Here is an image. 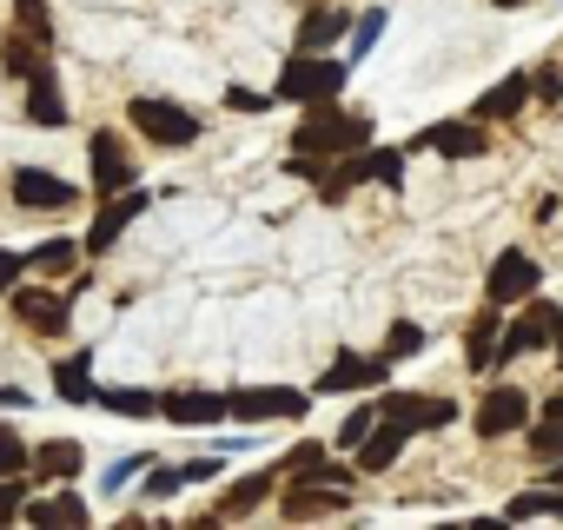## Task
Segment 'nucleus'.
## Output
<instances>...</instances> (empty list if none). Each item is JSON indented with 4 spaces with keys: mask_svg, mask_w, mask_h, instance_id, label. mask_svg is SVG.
I'll return each mask as SVG.
<instances>
[{
    "mask_svg": "<svg viewBox=\"0 0 563 530\" xmlns=\"http://www.w3.org/2000/svg\"><path fill=\"white\" fill-rule=\"evenodd\" d=\"M556 365H563V312H556Z\"/></svg>",
    "mask_w": 563,
    "mask_h": 530,
    "instance_id": "obj_45",
    "label": "nucleus"
},
{
    "mask_svg": "<svg viewBox=\"0 0 563 530\" xmlns=\"http://www.w3.org/2000/svg\"><path fill=\"white\" fill-rule=\"evenodd\" d=\"M530 107V74H504L497 87H484L477 100H471V120H484V126H504V120H517Z\"/></svg>",
    "mask_w": 563,
    "mask_h": 530,
    "instance_id": "obj_18",
    "label": "nucleus"
},
{
    "mask_svg": "<svg viewBox=\"0 0 563 530\" xmlns=\"http://www.w3.org/2000/svg\"><path fill=\"white\" fill-rule=\"evenodd\" d=\"M537 418H556V424H563V391H550V398L537 405Z\"/></svg>",
    "mask_w": 563,
    "mask_h": 530,
    "instance_id": "obj_43",
    "label": "nucleus"
},
{
    "mask_svg": "<svg viewBox=\"0 0 563 530\" xmlns=\"http://www.w3.org/2000/svg\"><path fill=\"white\" fill-rule=\"evenodd\" d=\"M14 27L41 47H54V14H47V0H14Z\"/></svg>",
    "mask_w": 563,
    "mask_h": 530,
    "instance_id": "obj_32",
    "label": "nucleus"
},
{
    "mask_svg": "<svg viewBox=\"0 0 563 530\" xmlns=\"http://www.w3.org/2000/svg\"><path fill=\"white\" fill-rule=\"evenodd\" d=\"M385 27H391V14H385V8L358 14V21H352V34H345V60H365V54L385 41Z\"/></svg>",
    "mask_w": 563,
    "mask_h": 530,
    "instance_id": "obj_31",
    "label": "nucleus"
},
{
    "mask_svg": "<svg viewBox=\"0 0 563 530\" xmlns=\"http://www.w3.org/2000/svg\"><path fill=\"white\" fill-rule=\"evenodd\" d=\"M21 504H27V471L21 477H0V523H14Z\"/></svg>",
    "mask_w": 563,
    "mask_h": 530,
    "instance_id": "obj_38",
    "label": "nucleus"
},
{
    "mask_svg": "<svg viewBox=\"0 0 563 530\" xmlns=\"http://www.w3.org/2000/svg\"><path fill=\"white\" fill-rule=\"evenodd\" d=\"M21 471H34V444L0 424V477H21Z\"/></svg>",
    "mask_w": 563,
    "mask_h": 530,
    "instance_id": "obj_33",
    "label": "nucleus"
},
{
    "mask_svg": "<svg viewBox=\"0 0 563 530\" xmlns=\"http://www.w3.org/2000/svg\"><path fill=\"white\" fill-rule=\"evenodd\" d=\"M523 444H530L537 464H550V457H563V424H556V418H537V431L523 424Z\"/></svg>",
    "mask_w": 563,
    "mask_h": 530,
    "instance_id": "obj_35",
    "label": "nucleus"
},
{
    "mask_svg": "<svg viewBox=\"0 0 563 530\" xmlns=\"http://www.w3.org/2000/svg\"><path fill=\"white\" fill-rule=\"evenodd\" d=\"M140 477H146L140 490H146L153 504H166V497H179V490H186V484H179V464H159V457H153V464H146Z\"/></svg>",
    "mask_w": 563,
    "mask_h": 530,
    "instance_id": "obj_36",
    "label": "nucleus"
},
{
    "mask_svg": "<svg viewBox=\"0 0 563 530\" xmlns=\"http://www.w3.org/2000/svg\"><path fill=\"white\" fill-rule=\"evenodd\" d=\"M21 273H27V252H8V245H0V299L21 286Z\"/></svg>",
    "mask_w": 563,
    "mask_h": 530,
    "instance_id": "obj_40",
    "label": "nucleus"
},
{
    "mask_svg": "<svg viewBox=\"0 0 563 530\" xmlns=\"http://www.w3.org/2000/svg\"><path fill=\"white\" fill-rule=\"evenodd\" d=\"M497 339H504V306H484V312L464 325V358H471V372H497Z\"/></svg>",
    "mask_w": 563,
    "mask_h": 530,
    "instance_id": "obj_24",
    "label": "nucleus"
},
{
    "mask_svg": "<svg viewBox=\"0 0 563 530\" xmlns=\"http://www.w3.org/2000/svg\"><path fill=\"white\" fill-rule=\"evenodd\" d=\"M537 286H543V265L523 245H504L490 258V273H484V306H523Z\"/></svg>",
    "mask_w": 563,
    "mask_h": 530,
    "instance_id": "obj_7",
    "label": "nucleus"
},
{
    "mask_svg": "<svg viewBox=\"0 0 563 530\" xmlns=\"http://www.w3.org/2000/svg\"><path fill=\"white\" fill-rule=\"evenodd\" d=\"M405 444H411V431H405V424H391V418H378V424L365 431V444L352 451L358 477H378V471H391V464L405 457Z\"/></svg>",
    "mask_w": 563,
    "mask_h": 530,
    "instance_id": "obj_19",
    "label": "nucleus"
},
{
    "mask_svg": "<svg viewBox=\"0 0 563 530\" xmlns=\"http://www.w3.org/2000/svg\"><path fill=\"white\" fill-rule=\"evenodd\" d=\"M159 418L179 424V431H212L225 418V391H206V385H179V391H159Z\"/></svg>",
    "mask_w": 563,
    "mask_h": 530,
    "instance_id": "obj_17",
    "label": "nucleus"
},
{
    "mask_svg": "<svg viewBox=\"0 0 563 530\" xmlns=\"http://www.w3.org/2000/svg\"><path fill=\"white\" fill-rule=\"evenodd\" d=\"M556 312H563V306H550L543 292H530V299L517 306V319L504 325V339H497V372H504V365H517L523 352L556 345Z\"/></svg>",
    "mask_w": 563,
    "mask_h": 530,
    "instance_id": "obj_5",
    "label": "nucleus"
},
{
    "mask_svg": "<svg viewBox=\"0 0 563 530\" xmlns=\"http://www.w3.org/2000/svg\"><path fill=\"white\" fill-rule=\"evenodd\" d=\"M504 517H510V523H530V517H556V523H563V484H543V490H517V497L504 504Z\"/></svg>",
    "mask_w": 563,
    "mask_h": 530,
    "instance_id": "obj_28",
    "label": "nucleus"
},
{
    "mask_svg": "<svg viewBox=\"0 0 563 530\" xmlns=\"http://www.w3.org/2000/svg\"><path fill=\"white\" fill-rule=\"evenodd\" d=\"M278 484H286V477H278V464H258V471H245L199 523H232V517H252V510H265L272 497H278Z\"/></svg>",
    "mask_w": 563,
    "mask_h": 530,
    "instance_id": "obj_15",
    "label": "nucleus"
},
{
    "mask_svg": "<svg viewBox=\"0 0 563 530\" xmlns=\"http://www.w3.org/2000/svg\"><path fill=\"white\" fill-rule=\"evenodd\" d=\"M54 60V47H41V41H27L21 27L14 34H0V74H14V80H27L34 67H47Z\"/></svg>",
    "mask_w": 563,
    "mask_h": 530,
    "instance_id": "obj_26",
    "label": "nucleus"
},
{
    "mask_svg": "<svg viewBox=\"0 0 563 530\" xmlns=\"http://www.w3.org/2000/svg\"><path fill=\"white\" fill-rule=\"evenodd\" d=\"M54 391H60L67 405H93V398H100V385H93V352H67V358L54 365Z\"/></svg>",
    "mask_w": 563,
    "mask_h": 530,
    "instance_id": "obj_25",
    "label": "nucleus"
},
{
    "mask_svg": "<svg viewBox=\"0 0 563 530\" xmlns=\"http://www.w3.org/2000/svg\"><path fill=\"white\" fill-rule=\"evenodd\" d=\"M530 424V391L523 385H490L484 398H477V411H471V431L477 438H510V431H523Z\"/></svg>",
    "mask_w": 563,
    "mask_h": 530,
    "instance_id": "obj_14",
    "label": "nucleus"
},
{
    "mask_svg": "<svg viewBox=\"0 0 563 530\" xmlns=\"http://www.w3.org/2000/svg\"><path fill=\"white\" fill-rule=\"evenodd\" d=\"M306 391H292V385H239V391H225V418H239V424H265V418H306Z\"/></svg>",
    "mask_w": 563,
    "mask_h": 530,
    "instance_id": "obj_8",
    "label": "nucleus"
},
{
    "mask_svg": "<svg viewBox=\"0 0 563 530\" xmlns=\"http://www.w3.org/2000/svg\"><path fill=\"white\" fill-rule=\"evenodd\" d=\"M345 34H352V14L345 8H332V0H306V14H299V47H345Z\"/></svg>",
    "mask_w": 563,
    "mask_h": 530,
    "instance_id": "obj_21",
    "label": "nucleus"
},
{
    "mask_svg": "<svg viewBox=\"0 0 563 530\" xmlns=\"http://www.w3.org/2000/svg\"><path fill=\"white\" fill-rule=\"evenodd\" d=\"M80 471H87V451H80L74 438H47V444L34 451V471H27V477H34V484H74Z\"/></svg>",
    "mask_w": 563,
    "mask_h": 530,
    "instance_id": "obj_23",
    "label": "nucleus"
},
{
    "mask_svg": "<svg viewBox=\"0 0 563 530\" xmlns=\"http://www.w3.org/2000/svg\"><path fill=\"white\" fill-rule=\"evenodd\" d=\"M272 504H278V517H286V523H312V517H345V510H352V490H332V484L286 477Z\"/></svg>",
    "mask_w": 563,
    "mask_h": 530,
    "instance_id": "obj_13",
    "label": "nucleus"
},
{
    "mask_svg": "<svg viewBox=\"0 0 563 530\" xmlns=\"http://www.w3.org/2000/svg\"><path fill=\"white\" fill-rule=\"evenodd\" d=\"M372 140H378V113L345 107V100H319L292 126V153H312V159H345V153H358Z\"/></svg>",
    "mask_w": 563,
    "mask_h": 530,
    "instance_id": "obj_1",
    "label": "nucleus"
},
{
    "mask_svg": "<svg viewBox=\"0 0 563 530\" xmlns=\"http://www.w3.org/2000/svg\"><path fill=\"white\" fill-rule=\"evenodd\" d=\"M372 424H378V391H372V398H365V405H352V418H345V424H339V451H358V444H365V431H372Z\"/></svg>",
    "mask_w": 563,
    "mask_h": 530,
    "instance_id": "obj_34",
    "label": "nucleus"
},
{
    "mask_svg": "<svg viewBox=\"0 0 563 530\" xmlns=\"http://www.w3.org/2000/svg\"><path fill=\"white\" fill-rule=\"evenodd\" d=\"M67 120H74V113H67V93H60L54 60H47V67L27 74V126H67Z\"/></svg>",
    "mask_w": 563,
    "mask_h": 530,
    "instance_id": "obj_22",
    "label": "nucleus"
},
{
    "mask_svg": "<svg viewBox=\"0 0 563 530\" xmlns=\"http://www.w3.org/2000/svg\"><path fill=\"white\" fill-rule=\"evenodd\" d=\"M8 312L34 339H67L74 332V292H54V286H14L8 292Z\"/></svg>",
    "mask_w": 563,
    "mask_h": 530,
    "instance_id": "obj_6",
    "label": "nucleus"
},
{
    "mask_svg": "<svg viewBox=\"0 0 563 530\" xmlns=\"http://www.w3.org/2000/svg\"><path fill=\"white\" fill-rule=\"evenodd\" d=\"M378 418H391V424H405L411 438L418 431H451L457 424V405L451 398H431V391H378Z\"/></svg>",
    "mask_w": 563,
    "mask_h": 530,
    "instance_id": "obj_11",
    "label": "nucleus"
},
{
    "mask_svg": "<svg viewBox=\"0 0 563 530\" xmlns=\"http://www.w3.org/2000/svg\"><path fill=\"white\" fill-rule=\"evenodd\" d=\"M87 166H93V192H100V199H113V192L140 186L133 146H126V133H113V126H100V133L87 140Z\"/></svg>",
    "mask_w": 563,
    "mask_h": 530,
    "instance_id": "obj_9",
    "label": "nucleus"
},
{
    "mask_svg": "<svg viewBox=\"0 0 563 530\" xmlns=\"http://www.w3.org/2000/svg\"><path fill=\"white\" fill-rule=\"evenodd\" d=\"M391 378V358L385 352H332V365L319 372V391H385Z\"/></svg>",
    "mask_w": 563,
    "mask_h": 530,
    "instance_id": "obj_16",
    "label": "nucleus"
},
{
    "mask_svg": "<svg viewBox=\"0 0 563 530\" xmlns=\"http://www.w3.org/2000/svg\"><path fill=\"white\" fill-rule=\"evenodd\" d=\"M8 192H14L21 212H74L80 206V186L60 179V173H47V166H14L8 173Z\"/></svg>",
    "mask_w": 563,
    "mask_h": 530,
    "instance_id": "obj_10",
    "label": "nucleus"
},
{
    "mask_svg": "<svg viewBox=\"0 0 563 530\" xmlns=\"http://www.w3.org/2000/svg\"><path fill=\"white\" fill-rule=\"evenodd\" d=\"M345 80H352V60L345 54H332V47H292V60L278 67V80H272V107H319V100H339L345 93Z\"/></svg>",
    "mask_w": 563,
    "mask_h": 530,
    "instance_id": "obj_2",
    "label": "nucleus"
},
{
    "mask_svg": "<svg viewBox=\"0 0 563 530\" xmlns=\"http://www.w3.org/2000/svg\"><path fill=\"white\" fill-rule=\"evenodd\" d=\"M126 120H133V133L153 140L159 153H186V146H199V133H206V120H199L186 100H173V93H140V100H126Z\"/></svg>",
    "mask_w": 563,
    "mask_h": 530,
    "instance_id": "obj_3",
    "label": "nucleus"
},
{
    "mask_svg": "<svg viewBox=\"0 0 563 530\" xmlns=\"http://www.w3.org/2000/svg\"><path fill=\"white\" fill-rule=\"evenodd\" d=\"M319 457H325V444H319V438H299L286 457H272V464H278V477H292V471H306V464H319Z\"/></svg>",
    "mask_w": 563,
    "mask_h": 530,
    "instance_id": "obj_37",
    "label": "nucleus"
},
{
    "mask_svg": "<svg viewBox=\"0 0 563 530\" xmlns=\"http://www.w3.org/2000/svg\"><path fill=\"white\" fill-rule=\"evenodd\" d=\"M146 464H153L146 451H133V457H113V464H107V490H120V484H126V477H140Z\"/></svg>",
    "mask_w": 563,
    "mask_h": 530,
    "instance_id": "obj_41",
    "label": "nucleus"
},
{
    "mask_svg": "<svg viewBox=\"0 0 563 530\" xmlns=\"http://www.w3.org/2000/svg\"><path fill=\"white\" fill-rule=\"evenodd\" d=\"M0 405H8V411H27V391H14V385H0Z\"/></svg>",
    "mask_w": 563,
    "mask_h": 530,
    "instance_id": "obj_44",
    "label": "nucleus"
},
{
    "mask_svg": "<svg viewBox=\"0 0 563 530\" xmlns=\"http://www.w3.org/2000/svg\"><path fill=\"white\" fill-rule=\"evenodd\" d=\"M87 252H80V239H41L34 252H27V273H47V279H67L74 265H80Z\"/></svg>",
    "mask_w": 563,
    "mask_h": 530,
    "instance_id": "obj_27",
    "label": "nucleus"
},
{
    "mask_svg": "<svg viewBox=\"0 0 563 530\" xmlns=\"http://www.w3.org/2000/svg\"><path fill=\"white\" fill-rule=\"evenodd\" d=\"M146 206H153V199H146L140 186H126V192H113V199H100V219L87 225V239H80V252H87V258H107V252H113V245L126 239V225H133V219H140Z\"/></svg>",
    "mask_w": 563,
    "mask_h": 530,
    "instance_id": "obj_12",
    "label": "nucleus"
},
{
    "mask_svg": "<svg viewBox=\"0 0 563 530\" xmlns=\"http://www.w3.org/2000/svg\"><path fill=\"white\" fill-rule=\"evenodd\" d=\"M21 517L34 523V530H87L93 523V510H87V497L80 490H54V497H34V504H21Z\"/></svg>",
    "mask_w": 563,
    "mask_h": 530,
    "instance_id": "obj_20",
    "label": "nucleus"
},
{
    "mask_svg": "<svg viewBox=\"0 0 563 530\" xmlns=\"http://www.w3.org/2000/svg\"><path fill=\"white\" fill-rule=\"evenodd\" d=\"M405 153H438V159H451V166H464V159H484L490 153V126L484 120H438V126H418L411 140H405Z\"/></svg>",
    "mask_w": 563,
    "mask_h": 530,
    "instance_id": "obj_4",
    "label": "nucleus"
},
{
    "mask_svg": "<svg viewBox=\"0 0 563 530\" xmlns=\"http://www.w3.org/2000/svg\"><path fill=\"white\" fill-rule=\"evenodd\" d=\"M93 405L113 411V418H159V391H140V385H113V391H100Z\"/></svg>",
    "mask_w": 563,
    "mask_h": 530,
    "instance_id": "obj_29",
    "label": "nucleus"
},
{
    "mask_svg": "<svg viewBox=\"0 0 563 530\" xmlns=\"http://www.w3.org/2000/svg\"><path fill=\"white\" fill-rule=\"evenodd\" d=\"M424 345H431V325H418V319H391V332H385V358H391V365L418 358Z\"/></svg>",
    "mask_w": 563,
    "mask_h": 530,
    "instance_id": "obj_30",
    "label": "nucleus"
},
{
    "mask_svg": "<svg viewBox=\"0 0 563 530\" xmlns=\"http://www.w3.org/2000/svg\"><path fill=\"white\" fill-rule=\"evenodd\" d=\"M225 107H232V113H265V107H272V93H252V87H225Z\"/></svg>",
    "mask_w": 563,
    "mask_h": 530,
    "instance_id": "obj_42",
    "label": "nucleus"
},
{
    "mask_svg": "<svg viewBox=\"0 0 563 530\" xmlns=\"http://www.w3.org/2000/svg\"><path fill=\"white\" fill-rule=\"evenodd\" d=\"M530 100H543V107H556V100H563V74H556V60L530 74Z\"/></svg>",
    "mask_w": 563,
    "mask_h": 530,
    "instance_id": "obj_39",
    "label": "nucleus"
},
{
    "mask_svg": "<svg viewBox=\"0 0 563 530\" xmlns=\"http://www.w3.org/2000/svg\"><path fill=\"white\" fill-rule=\"evenodd\" d=\"M490 8H504V14H510V8H530V0H490Z\"/></svg>",
    "mask_w": 563,
    "mask_h": 530,
    "instance_id": "obj_46",
    "label": "nucleus"
}]
</instances>
